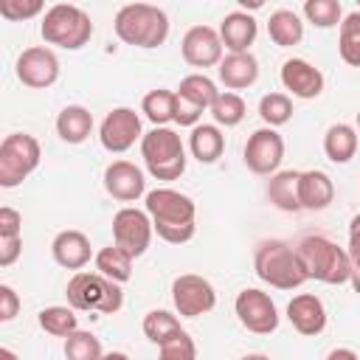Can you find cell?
Wrapping results in <instances>:
<instances>
[{
  "mask_svg": "<svg viewBox=\"0 0 360 360\" xmlns=\"http://www.w3.org/2000/svg\"><path fill=\"white\" fill-rule=\"evenodd\" d=\"M172 301L180 318H200L217 307V290L197 273H183L172 281Z\"/></svg>",
  "mask_w": 360,
  "mask_h": 360,
  "instance_id": "10",
  "label": "cell"
},
{
  "mask_svg": "<svg viewBox=\"0 0 360 360\" xmlns=\"http://www.w3.org/2000/svg\"><path fill=\"white\" fill-rule=\"evenodd\" d=\"M239 360H273L270 354H262V352H250V354H245V357H239Z\"/></svg>",
  "mask_w": 360,
  "mask_h": 360,
  "instance_id": "48",
  "label": "cell"
},
{
  "mask_svg": "<svg viewBox=\"0 0 360 360\" xmlns=\"http://www.w3.org/2000/svg\"><path fill=\"white\" fill-rule=\"evenodd\" d=\"M158 360H197V346H194L191 335L183 329L180 335H174L172 340L158 346Z\"/></svg>",
  "mask_w": 360,
  "mask_h": 360,
  "instance_id": "38",
  "label": "cell"
},
{
  "mask_svg": "<svg viewBox=\"0 0 360 360\" xmlns=\"http://www.w3.org/2000/svg\"><path fill=\"white\" fill-rule=\"evenodd\" d=\"M357 132H360V110H357Z\"/></svg>",
  "mask_w": 360,
  "mask_h": 360,
  "instance_id": "50",
  "label": "cell"
},
{
  "mask_svg": "<svg viewBox=\"0 0 360 360\" xmlns=\"http://www.w3.org/2000/svg\"><path fill=\"white\" fill-rule=\"evenodd\" d=\"M152 219L143 208L135 205H124L115 211L112 217V245H118L121 250H127L132 259L143 256L152 245Z\"/></svg>",
  "mask_w": 360,
  "mask_h": 360,
  "instance_id": "9",
  "label": "cell"
},
{
  "mask_svg": "<svg viewBox=\"0 0 360 360\" xmlns=\"http://www.w3.org/2000/svg\"><path fill=\"white\" fill-rule=\"evenodd\" d=\"M104 188L118 202H135L146 197V177L132 160H112L104 169Z\"/></svg>",
  "mask_w": 360,
  "mask_h": 360,
  "instance_id": "16",
  "label": "cell"
},
{
  "mask_svg": "<svg viewBox=\"0 0 360 360\" xmlns=\"http://www.w3.org/2000/svg\"><path fill=\"white\" fill-rule=\"evenodd\" d=\"M349 259H352V267H360V214L352 217L349 222V248H346Z\"/></svg>",
  "mask_w": 360,
  "mask_h": 360,
  "instance_id": "44",
  "label": "cell"
},
{
  "mask_svg": "<svg viewBox=\"0 0 360 360\" xmlns=\"http://www.w3.org/2000/svg\"><path fill=\"white\" fill-rule=\"evenodd\" d=\"M267 34L278 48H292L304 39V22L292 8H276L267 20Z\"/></svg>",
  "mask_w": 360,
  "mask_h": 360,
  "instance_id": "27",
  "label": "cell"
},
{
  "mask_svg": "<svg viewBox=\"0 0 360 360\" xmlns=\"http://www.w3.org/2000/svg\"><path fill=\"white\" fill-rule=\"evenodd\" d=\"M357 11H360V0H357Z\"/></svg>",
  "mask_w": 360,
  "mask_h": 360,
  "instance_id": "51",
  "label": "cell"
},
{
  "mask_svg": "<svg viewBox=\"0 0 360 360\" xmlns=\"http://www.w3.org/2000/svg\"><path fill=\"white\" fill-rule=\"evenodd\" d=\"M338 53L349 68H360V11H349L338 28Z\"/></svg>",
  "mask_w": 360,
  "mask_h": 360,
  "instance_id": "31",
  "label": "cell"
},
{
  "mask_svg": "<svg viewBox=\"0 0 360 360\" xmlns=\"http://www.w3.org/2000/svg\"><path fill=\"white\" fill-rule=\"evenodd\" d=\"M287 321L298 335L315 338L326 329V307L315 292H298L287 304Z\"/></svg>",
  "mask_w": 360,
  "mask_h": 360,
  "instance_id": "18",
  "label": "cell"
},
{
  "mask_svg": "<svg viewBox=\"0 0 360 360\" xmlns=\"http://www.w3.org/2000/svg\"><path fill=\"white\" fill-rule=\"evenodd\" d=\"M51 256L59 267L65 270H73L79 273L90 259H93V248H90V239L87 233L76 231V228H68V231H59L51 242Z\"/></svg>",
  "mask_w": 360,
  "mask_h": 360,
  "instance_id": "19",
  "label": "cell"
},
{
  "mask_svg": "<svg viewBox=\"0 0 360 360\" xmlns=\"http://www.w3.org/2000/svg\"><path fill=\"white\" fill-rule=\"evenodd\" d=\"M42 160V146L28 132H11L0 143V186L17 188L25 177L37 172Z\"/></svg>",
  "mask_w": 360,
  "mask_h": 360,
  "instance_id": "8",
  "label": "cell"
},
{
  "mask_svg": "<svg viewBox=\"0 0 360 360\" xmlns=\"http://www.w3.org/2000/svg\"><path fill=\"white\" fill-rule=\"evenodd\" d=\"M188 152L200 163H217L225 152V135L217 124H197L188 135Z\"/></svg>",
  "mask_w": 360,
  "mask_h": 360,
  "instance_id": "24",
  "label": "cell"
},
{
  "mask_svg": "<svg viewBox=\"0 0 360 360\" xmlns=\"http://www.w3.org/2000/svg\"><path fill=\"white\" fill-rule=\"evenodd\" d=\"M174 93L183 96V98H188V101H194L202 110H211V104L217 101V96L222 90H217V82L211 76H205V73H188V76L180 79V87Z\"/></svg>",
  "mask_w": 360,
  "mask_h": 360,
  "instance_id": "30",
  "label": "cell"
},
{
  "mask_svg": "<svg viewBox=\"0 0 360 360\" xmlns=\"http://www.w3.org/2000/svg\"><path fill=\"white\" fill-rule=\"evenodd\" d=\"M143 335L155 343V346H163L166 340H172L174 335H180L183 332V326H180V321L169 312V309H149L146 315H143Z\"/></svg>",
  "mask_w": 360,
  "mask_h": 360,
  "instance_id": "33",
  "label": "cell"
},
{
  "mask_svg": "<svg viewBox=\"0 0 360 360\" xmlns=\"http://www.w3.org/2000/svg\"><path fill=\"white\" fill-rule=\"evenodd\" d=\"M180 53L186 65L191 68H217L225 56V45L219 39V31L211 25H191L180 39Z\"/></svg>",
  "mask_w": 360,
  "mask_h": 360,
  "instance_id": "15",
  "label": "cell"
},
{
  "mask_svg": "<svg viewBox=\"0 0 360 360\" xmlns=\"http://www.w3.org/2000/svg\"><path fill=\"white\" fill-rule=\"evenodd\" d=\"M42 0H0V17L8 22H22L42 14Z\"/></svg>",
  "mask_w": 360,
  "mask_h": 360,
  "instance_id": "39",
  "label": "cell"
},
{
  "mask_svg": "<svg viewBox=\"0 0 360 360\" xmlns=\"http://www.w3.org/2000/svg\"><path fill=\"white\" fill-rule=\"evenodd\" d=\"M0 360H20V357H17L11 349H6V346H3V349H0Z\"/></svg>",
  "mask_w": 360,
  "mask_h": 360,
  "instance_id": "49",
  "label": "cell"
},
{
  "mask_svg": "<svg viewBox=\"0 0 360 360\" xmlns=\"http://www.w3.org/2000/svg\"><path fill=\"white\" fill-rule=\"evenodd\" d=\"M326 360H360V357H357V352H354V349L338 346V349H332V352L326 354Z\"/></svg>",
  "mask_w": 360,
  "mask_h": 360,
  "instance_id": "45",
  "label": "cell"
},
{
  "mask_svg": "<svg viewBox=\"0 0 360 360\" xmlns=\"http://www.w3.org/2000/svg\"><path fill=\"white\" fill-rule=\"evenodd\" d=\"M233 312H236L239 323L253 335H270L278 329L276 301L259 287H245L233 301Z\"/></svg>",
  "mask_w": 360,
  "mask_h": 360,
  "instance_id": "11",
  "label": "cell"
},
{
  "mask_svg": "<svg viewBox=\"0 0 360 360\" xmlns=\"http://www.w3.org/2000/svg\"><path fill=\"white\" fill-rule=\"evenodd\" d=\"M17 312H20V295L14 292V287L0 284V321L8 323L17 318Z\"/></svg>",
  "mask_w": 360,
  "mask_h": 360,
  "instance_id": "42",
  "label": "cell"
},
{
  "mask_svg": "<svg viewBox=\"0 0 360 360\" xmlns=\"http://www.w3.org/2000/svg\"><path fill=\"white\" fill-rule=\"evenodd\" d=\"M17 79L31 90H48L59 79V59L48 45H31L17 56Z\"/></svg>",
  "mask_w": 360,
  "mask_h": 360,
  "instance_id": "14",
  "label": "cell"
},
{
  "mask_svg": "<svg viewBox=\"0 0 360 360\" xmlns=\"http://www.w3.org/2000/svg\"><path fill=\"white\" fill-rule=\"evenodd\" d=\"M242 160L253 174L273 177L284 160V138L273 127H262V129L250 132L245 152H242Z\"/></svg>",
  "mask_w": 360,
  "mask_h": 360,
  "instance_id": "12",
  "label": "cell"
},
{
  "mask_svg": "<svg viewBox=\"0 0 360 360\" xmlns=\"http://www.w3.org/2000/svg\"><path fill=\"white\" fill-rule=\"evenodd\" d=\"M37 323H39V329H42L45 335H51V338H70V335L79 329L76 309H73V307H62V304H53V307L39 309Z\"/></svg>",
  "mask_w": 360,
  "mask_h": 360,
  "instance_id": "29",
  "label": "cell"
},
{
  "mask_svg": "<svg viewBox=\"0 0 360 360\" xmlns=\"http://www.w3.org/2000/svg\"><path fill=\"white\" fill-rule=\"evenodd\" d=\"M68 307H73L76 312H101V315H115L124 307V290L121 284L104 278L101 273H87L79 270L70 276L68 287Z\"/></svg>",
  "mask_w": 360,
  "mask_h": 360,
  "instance_id": "6",
  "label": "cell"
},
{
  "mask_svg": "<svg viewBox=\"0 0 360 360\" xmlns=\"http://www.w3.org/2000/svg\"><path fill=\"white\" fill-rule=\"evenodd\" d=\"M22 253V236L0 239V267H11Z\"/></svg>",
  "mask_w": 360,
  "mask_h": 360,
  "instance_id": "43",
  "label": "cell"
},
{
  "mask_svg": "<svg viewBox=\"0 0 360 360\" xmlns=\"http://www.w3.org/2000/svg\"><path fill=\"white\" fill-rule=\"evenodd\" d=\"M93 132V112L82 104H68L56 115V135L65 143H84Z\"/></svg>",
  "mask_w": 360,
  "mask_h": 360,
  "instance_id": "23",
  "label": "cell"
},
{
  "mask_svg": "<svg viewBox=\"0 0 360 360\" xmlns=\"http://www.w3.org/2000/svg\"><path fill=\"white\" fill-rule=\"evenodd\" d=\"M11 236H22V214L11 205L0 208V239H11Z\"/></svg>",
  "mask_w": 360,
  "mask_h": 360,
  "instance_id": "41",
  "label": "cell"
},
{
  "mask_svg": "<svg viewBox=\"0 0 360 360\" xmlns=\"http://www.w3.org/2000/svg\"><path fill=\"white\" fill-rule=\"evenodd\" d=\"M39 34H42L45 45H56L62 51H79L93 37V20L84 8L73 6V3H56V6L45 8Z\"/></svg>",
  "mask_w": 360,
  "mask_h": 360,
  "instance_id": "5",
  "label": "cell"
},
{
  "mask_svg": "<svg viewBox=\"0 0 360 360\" xmlns=\"http://www.w3.org/2000/svg\"><path fill=\"white\" fill-rule=\"evenodd\" d=\"M357 143H360V132L352 124H332L323 135V155L332 163H349L357 155Z\"/></svg>",
  "mask_w": 360,
  "mask_h": 360,
  "instance_id": "25",
  "label": "cell"
},
{
  "mask_svg": "<svg viewBox=\"0 0 360 360\" xmlns=\"http://www.w3.org/2000/svg\"><path fill=\"white\" fill-rule=\"evenodd\" d=\"M174 101H177V93L174 90H166V87H158V90H149L141 101V112L155 124V127H166L169 121H174Z\"/></svg>",
  "mask_w": 360,
  "mask_h": 360,
  "instance_id": "32",
  "label": "cell"
},
{
  "mask_svg": "<svg viewBox=\"0 0 360 360\" xmlns=\"http://www.w3.org/2000/svg\"><path fill=\"white\" fill-rule=\"evenodd\" d=\"M295 250H298V259L309 278H315L321 284H346L349 281L352 259H349L346 248H340L329 236L309 233L295 245Z\"/></svg>",
  "mask_w": 360,
  "mask_h": 360,
  "instance_id": "4",
  "label": "cell"
},
{
  "mask_svg": "<svg viewBox=\"0 0 360 360\" xmlns=\"http://www.w3.org/2000/svg\"><path fill=\"white\" fill-rule=\"evenodd\" d=\"M259 118L264 127H284L292 118V98L287 93H267L259 98Z\"/></svg>",
  "mask_w": 360,
  "mask_h": 360,
  "instance_id": "35",
  "label": "cell"
},
{
  "mask_svg": "<svg viewBox=\"0 0 360 360\" xmlns=\"http://www.w3.org/2000/svg\"><path fill=\"white\" fill-rule=\"evenodd\" d=\"M112 28L124 45L152 51V48H160L169 37V17L163 8L152 3H127L118 8Z\"/></svg>",
  "mask_w": 360,
  "mask_h": 360,
  "instance_id": "2",
  "label": "cell"
},
{
  "mask_svg": "<svg viewBox=\"0 0 360 360\" xmlns=\"http://www.w3.org/2000/svg\"><path fill=\"white\" fill-rule=\"evenodd\" d=\"M143 132H141V115L132 107H115L104 115L101 127H98V141L110 155H121L127 149L135 146V141L141 143Z\"/></svg>",
  "mask_w": 360,
  "mask_h": 360,
  "instance_id": "13",
  "label": "cell"
},
{
  "mask_svg": "<svg viewBox=\"0 0 360 360\" xmlns=\"http://www.w3.org/2000/svg\"><path fill=\"white\" fill-rule=\"evenodd\" d=\"M256 34H259V25H256L253 14H248L242 8L225 14L219 22V39L228 53H248L250 45L256 42Z\"/></svg>",
  "mask_w": 360,
  "mask_h": 360,
  "instance_id": "20",
  "label": "cell"
},
{
  "mask_svg": "<svg viewBox=\"0 0 360 360\" xmlns=\"http://www.w3.org/2000/svg\"><path fill=\"white\" fill-rule=\"evenodd\" d=\"M278 76H281L284 90H290L295 98L309 101V98H318V96L323 93V73H321L312 62H307V59H301V56L284 59Z\"/></svg>",
  "mask_w": 360,
  "mask_h": 360,
  "instance_id": "17",
  "label": "cell"
},
{
  "mask_svg": "<svg viewBox=\"0 0 360 360\" xmlns=\"http://www.w3.org/2000/svg\"><path fill=\"white\" fill-rule=\"evenodd\" d=\"M349 284H352V290L360 295V267H352V276H349Z\"/></svg>",
  "mask_w": 360,
  "mask_h": 360,
  "instance_id": "46",
  "label": "cell"
},
{
  "mask_svg": "<svg viewBox=\"0 0 360 360\" xmlns=\"http://www.w3.org/2000/svg\"><path fill=\"white\" fill-rule=\"evenodd\" d=\"M141 158L155 180H177L186 172V146L172 127H152L141 138Z\"/></svg>",
  "mask_w": 360,
  "mask_h": 360,
  "instance_id": "7",
  "label": "cell"
},
{
  "mask_svg": "<svg viewBox=\"0 0 360 360\" xmlns=\"http://www.w3.org/2000/svg\"><path fill=\"white\" fill-rule=\"evenodd\" d=\"M211 118H214V124L217 127H239L242 124V118L248 115V107H245V98L239 96V93H231V90H225V93H219L217 96V101L211 104Z\"/></svg>",
  "mask_w": 360,
  "mask_h": 360,
  "instance_id": "34",
  "label": "cell"
},
{
  "mask_svg": "<svg viewBox=\"0 0 360 360\" xmlns=\"http://www.w3.org/2000/svg\"><path fill=\"white\" fill-rule=\"evenodd\" d=\"M217 76L225 84V90H248L259 79V59L248 53H225L222 62L217 65Z\"/></svg>",
  "mask_w": 360,
  "mask_h": 360,
  "instance_id": "21",
  "label": "cell"
},
{
  "mask_svg": "<svg viewBox=\"0 0 360 360\" xmlns=\"http://www.w3.org/2000/svg\"><path fill=\"white\" fill-rule=\"evenodd\" d=\"M101 360H129L124 352H104V357Z\"/></svg>",
  "mask_w": 360,
  "mask_h": 360,
  "instance_id": "47",
  "label": "cell"
},
{
  "mask_svg": "<svg viewBox=\"0 0 360 360\" xmlns=\"http://www.w3.org/2000/svg\"><path fill=\"white\" fill-rule=\"evenodd\" d=\"M298 177H301V172L287 169V172H276V174L267 180V200H270L278 211H287V214L301 211V200H298Z\"/></svg>",
  "mask_w": 360,
  "mask_h": 360,
  "instance_id": "26",
  "label": "cell"
},
{
  "mask_svg": "<svg viewBox=\"0 0 360 360\" xmlns=\"http://www.w3.org/2000/svg\"><path fill=\"white\" fill-rule=\"evenodd\" d=\"M304 17L307 22H312L315 28H340L343 22V6L340 0H307L304 3Z\"/></svg>",
  "mask_w": 360,
  "mask_h": 360,
  "instance_id": "36",
  "label": "cell"
},
{
  "mask_svg": "<svg viewBox=\"0 0 360 360\" xmlns=\"http://www.w3.org/2000/svg\"><path fill=\"white\" fill-rule=\"evenodd\" d=\"M132 262L135 259L127 250H121L118 245H107L96 253V273H101L115 284H124L132 278Z\"/></svg>",
  "mask_w": 360,
  "mask_h": 360,
  "instance_id": "28",
  "label": "cell"
},
{
  "mask_svg": "<svg viewBox=\"0 0 360 360\" xmlns=\"http://www.w3.org/2000/svg\"><path fill=\"white\" fill-rule=\"evenodd\" d=\"M101 357L104 349L93 332L76 329L70 338H65V360H101Z\"/></svg>",
  "mask_w": 360,
  "mask_h": 360,
  "instance_id": "37",
  "label": "cell"
},
{
  "mask_svg": "<svg viewBox=\"0 0 360 360\" xmlns=\"http://www.w3.org/2000/svg\"><path fill=\"white\" fill-rule=\"evenodd\" d=\"M253 270L264 284H270L276 290H298L304 281H309L295 245H290L284 239L259 242L256 253H253Z\"/></svg>",
  "mask_w": 360,
  "mask_h": 360,
  "instance_id": "3",
  "label": "cell"
},
{
  "mask_svg": "<svg viewBox=\"0 0 360 360\" xmlns=\"http://www.w3.org/2000/svg\"><path fill=\"white\" fill-rule=\"evenodd\" d=\"M298 200L301 211H323L335 200V183L321 169H307L298 177Z\"/></svg>",
  "mask_w": 360,
  "mask_h": 360,
  "instance_id": "22",
  "label": "cell"
},
{
  "mask_svg": "<svg viewBox=\"0 0 360 360\" xmlns=\"http://www.w3.org/2000/svg\"><path fill=\"white\" fill-rule=\"evenodd\" d=\"M202 107H197L194 101H188V98H183V96H177V101H174V124H180V127H197L200 124V118H202Z\"/></svg>",
  "mask_w": 360,
  "mask_h": 360,
  "instance_id": "40",
  "label": "cell"
},
{
  "mask_svg": "<svg viewBox=\"0 0 360 360\" xmlns=\"http://www.w3.org/2000/svg\"><path fill=\"white\" fill-rule=\"evenodd\" d=\"M143 211L149 214L152 219V228L155 233L169 242V245H186L194 239V217H197V205L188 194L177 191V188H169V186H160V188H152L146 191L143 197Z\"/></svg>",
  "mask_w": 360,
  "mask_h": 360,
  "instance_id": "1",
  "label": "cell"
}]
</instances>
